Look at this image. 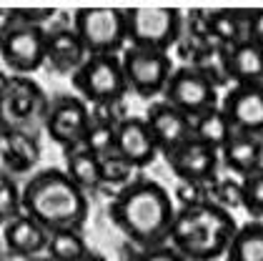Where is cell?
Listing matches in <instances>:
<instances>
[{
  "label": "cell",
  "instance_id": "277c9868",
  "mask_svg": "<svg viewBox=\"0 0 263 261\" xmlns=\"http://www.w3.org/2000/svg\"><path fill=\"white\" fill-rule=\"evenodd\" d=\"M50 100L30 76H3L0 85V126L10 131L35 133L45 123Z\"/></svg>",
  "mask_w": 263,
  "mask_h": 261
},
{
  "label": "cell",
  "instance_id": "e575fe53",
  "mask_svg": "<svg viewBox=\"0 0 263 261\" xmlns=\"http://www.w3.org/2000/svg\"><path fill=\"white\" fill-rule=\"evenodd\" d=\"M81 261H108V259H105L103 254H96V251H90V254H88L85 259H81Z\"/></svg>",
  "mask_w": 263,
  "mask_h": 261
},
{
  "label": "cell",
  "instance_id": "836d02e7",
  "mask_svg": "<svg viewBox=\"0 0 263 261\" xmlns=\"http://www.w3.org/2000/svg\"><path fill=\"white\" fill-rule=\"evenodd\" d=\"M248 40L263 50V8L248 10Z\"/></svg>",
  "mask_w": 263,
  "mask_h": 261
},
{
  "label": "cell",
  "instance_id": "d590c367",
  "mask_svg": "<svg viewBox=\"0 0 263 261\" xmlns=\"http://www.w3.org/2000/svg\"><path fill=\"white\" fill-rule=\"evenodd\" d=\"M0 85H3V78H0Z\"/></svg>",
  "mask_w": 263,
  "mask_h": 261
},
{
  "label": "cell",
  "instance_id": "ba28073f",
  "mask_svg": "<svg viewBox=\"0 0 263 261\" xmlns=\"http://www.w3.org/2000/svg\"><path fill=\"white\" fill-rule=\"evenodd\" d=\"M163 100L188 118H198L218 106V88L193 65L173 68L163 88Z\"/></svg>",
  "mask_w": 263,
  "mask_h": 261
},
{
  "label": "cell",
  "instance_id": "7c38bea8",
  "mask_svg": "<svg viewBox=\"0 0 263 261\" xmlns=\"http://www.w3.org/2000/svg\"><path fill=\"white\" fill-rule=\"evenodd\" d=\"M221 111L226 113L233 133L263 138V83L233 85L223 96Z\"/></svg>",
  "mask_w": 263,
  "mask_h": 261
},
{
  "label": "cell",
  "instance_id": "d6986e66",
  "mask_svg": "<svg viewBox=\"0 0 263 261\" xmlns=\"http://www.w3.org/2000/svg\"><path fill=\"white\" fill-rule=\"evenodd\" d=\"M226 78L233 85H256L263 83V50L251 40H241L233 48H226Z\"/></svg>",
  "mask_w": 263,
  "mask_h": 261
},
{
  "label": "cell",
  "instance_id": "d4e9b609",
  "mask_svg": "<svg viewBox=\"0 0 263 261\" xmlns=\"http://www.w3.org/2000/svg\"><path fill=\"white\" fill-rule=\"evenodd\" d=\"M55 15L58 10L53 8H0V38L25 25L48 28V23H53Z\"/></svg>",
  "mask_w": 263,
  "mask_h": 261
},
{
  "label": "cell",
  "instance_id": "2e32d148",
  "mask_svg": "<svg viewBox=\"0 0 263 261\" xmlns=\"http://www.w3.org/2000/svg\"><path fill=\"white\" fill-rule=\"evenodd\" d=\"M116 153L123 156L136 171L148 168L156 156H158V146L151 136L145 120L138 116H125L116 126Z\"/></svg>",
  "mask_w": 263,
  "mask_h": 261
},
{
  "label": "cell",
  "instance_id": "52a82bcc",
  "mask_svg": "<svg viewBox=\"0 0 263 261\" xmlns=\"http://www.w3.org/2000/svg\"><path fill=\"white\" fill-rule=\"evenodd\" d=\"M70 80L88 106L123 103L128 93L121 56H88Z\"/></svg>",
  "mask_w": 263,
  "mask_h": 261
},
{
  "label": "cell",
  "instance_id": "8992f818",
  "mask_svg": "<svg viewBox=\"0 0 263 261\" xmlns=\"http://www.w3.org/2000/svg\"><path fill=\"white\" fill-rule=\"evenodd\" d=\"M70 28L88 56H118L128 45L125 13L118 8H81L73 13Z\"/></svg>",
  "mask_w": 263,
  "mask_h": 261
},
{
  "label": "cell",
  "instance_id": "83f0119b",
  "mask_svg": "<svg viewBox=\"0 0 263 261\" xmlns=\"http://www.w3.org/2000/svg\"><path fill=\"white\" fill-rule=\"evenodd\" d=\"M211 201L226 211L241 208L243 206V188L241 181L233 176H216L211 183Z\"/></svg>",
  "mask_w": 263,
  "mask_h": 261
},
{
  "label": "cell",
  "instance_id": "d6a6232c",
  "mask_svg": "<svg viewBox=\"0 0 263 261\" xmlns=\"http://www.w3.org/2000/svg\"><path fill=\"white\" fill-rule=\"evenodd\" d=\"M125 261H188V259H183L173 246L161 243V246H151V249H136L133 246V251L128 254Z\"/></svg>",
  "mask_w": 263,
  "mask_h": 261
},
{
  "label": "cell",
  "instance_id": "484cf974",
  "mask_svg": "<svg viewBox=\"0 0 263 261\" xmlns=\"http://www.w3.org/2000/svg\"><path fill=\"white\" fill-rule=\"evenodd\" d=\"M90 254L81 231H53L48 239L45 259L48 261H81Z\"/></svg>",
  "mask_w": 263,
  "mask_h": 261
},
{
  "label": "cell",
  "instance_id": "44dd1931",
  "mask_svg": "<svg viewBox=\"0 0 263 261\" xmlns=\"http://www.w3.org/2000/svg\"><path fill=\"white\" fill-rule=\"evenodd\" d=\"M65 156V173L68 179L73 181L83 194H96L101 191V163H98V156H93L85 146H73L68 151H63Z\"/></svg>",
  "mask_w": 263,
  "mask_h": 261
},
{
  "label": "cell",
  "instance_id": "5b68a950",
  "mask_svg": "<svg viewBox=\"0 0 263 261\" xmlns=\"http://www.w3.org/2000/svg\"><path fill=\"white\" fill-rule=\"evenodd\" d=\"M125 13V33L128 45L161 50L178 45L185 30V15L176 8H128Z\"/></svg>",
  "mask_w": 263,
  "mask_h": 261
},
{
  "label": "cell",
  "instance_id": "4dcf8cb0",
  "mask_svg": "<svg viewBox=\"0 0 263 261\" xmlns=\"http://www.w3.org/2000/svg\"><path fill=\"white\" fill-rule=\"evenodd\" d=\"M21 214H23L21 186L13 179H3L0 176V226H5L8 221L18 219Z\"/></svg>",
  "mask_w": 263,
  "mask_h": 261
},
{
  "label": "cell",
  "instance_id": "f1b7e54d",
  "mask_svg": "<svg viewBox=\"0 0 263 261\" xmlns=\"http://www.w3.org/2000/svg\"><path fill=\"white\" fill-rule=\"evenodd\" d=\"M243 188V211L253 221H263V166L258 171L243 176L241 181Z\"/></svg>",
  "mask_w": 263,
  "mask_h": 261
},
{
  "label": "cell",
  "instance_id": "3957f363",
  "mask_svg": "<svg viewBox=\"0 0 263 261\" xmlns=\"http://www.w3.org/2000/svg\"><path fill=\"white\" fill-rule=\"evenodd\" d=\"M238 223L231 211L213 201L176 208L168 231V246H173L188 261H218L233 239Z\"/></svg>",
  "mask_w": 263,
  "mask_h": 261
},
{
  "label": "cell",
  "instance_id": "8fae6325",
  "mask_svg": "<svg viewBox=\"0 0 263 261\" xmlns=\"http://www.w3.org/2000/svg\"><path fill=\"white\" fill-rule=\"evenodd\" d=\"M45 28L25 25L0 38V56L13 76H30L45 65Z\"/></svg>",
  "mask_w": 263,
  "mask_h": 261
},
{
  "label": "cell",
  "instance_id": "4fadbf2b",
  "mask_svg": "<svg viewBox=\"0 0 263 261\" xmlns=\"http://www.w3.org/2000/svg\"><path fill=\"white\" fill-rule=\"evenodd\" d=\"M163 159L181 181H201V183L216 179L221 166L218 151L196 138H188Z\"/></svg>",
  "mask_w": 263,
  "mask_h": 261
},
{
  "label": "cell",
  "instance_id": "e0dca14e",
  "mask_svg": "<svg viewBox=\"0 0 263 261\" xmlns=\"http://www.w3.org/2000/svg\"><path fill=\"white\" fill-rule=\"evenodd\" d=\"M45 65L58 76H73L88 58L81 38L68 25L45 28Z\"/></svg>",
  "mask_w": 263,
  "mask_h": 261
},
{
  "label": "cell",
  "instance_id": "f546056e",
  "mask_svg": "<svg viewBox=\"0 0 263 261\" xmlns=\"http://www.w3.org/2000/svg\"><path fill=\"white\" fill-rule=\"evenodd\" d=\"M83 146L93 153V156H108L116 151V126H105V123H93L90 120V128L83 138Z\"/></svg>",
  "mask_w": 263,
  "mask_h": 261
},
{
  "label": "cell",
  "instance_id": "7a4b0ae2",
  "mask_svg": "<svg viewBox=\"0 0 263 261\" xmlns=\"http://www.w3.org/2000/svg\"><path fill=\"white\" fill-rule=\"evenodd\" d=\"M23 214L38 221L48 234L83 231L88 221V194L68 179L63 168H41L30 173L21 188Z\"/></svg>",
  "mask_w": 263,
  "mask_h": 261
},
{
  "label": "cell",
  "instance_id": "9c48e42d",
  "mask_svg": "<svg viewBox=\"0 0 263 261\" xmlns=\"http://www.w3.org/2000/svg\"><path fill=\"white\" fill-rule=\"evenodd\" d=\"M123 76L128 83V91H133L141 98H153L163 96V88L173 73V60L168 53L161 50H145V48H123Z\"/></svg>",
  "mask_w": 263,
  "mask_h": 261
},
{
  "label": "cell",
  "instance_id": "6da1fadb",
  "mask_svg": "<svg viewBox=\"0 0 263 261\" xmlns=\"http://www.w3.org/2000/svg\"><path fill=\"white\" fill-rule=\"evenodd\" d=\"M108 216L116 223V229L130 241V246L151 249L168 241L176 206L171 194L158 181L136 176L113 194Z\"/></svg>",
  "mask_w": 263,
  "mask_h": 261
},
{
  "label": "cell",
  "instance_id": "7402d4cb",
  "mask_svg": "<svg viewBox=\"0 0 263 261\" xmlns=\"http://www.w3.org/2000/svg\"><path fill=\"white\" fill-rule=\"evenodd\" d=\"M208 36L221 48L248 40V10H208Z\"/></svg>",
  "mask_w": 263,
  "mask_h": 261
},
{
  "label": "cell",
  "instance_id": "cb8c5ba5",
  "mask_svg": "<svg viewBox=\"0 0 263 261\" xmlns=\"http://www.w3.org/2000/svg\"><path fill=\"white\" fill-rule=\"evenodd\" d=\"M233 136V128L226 118V113L221 111V103L216 108H211L208 113H203L198 118H193V131H191V138L201 141L205 146L221 151L226 146V141Z\"/></svg>",
  "mask_w": 263,
  "mask_h": 261
},
{
  "label": "cell",
  "instance_id": "603a6c76",
  "mask_svg": "<svg viewBox=\"0 0 263 261\" xmlns=\"http://www.w3.org/2000/svg\"><path fill=\"white\" fill-rule=\"evenodd\" d=\"M226 261H263V221H246L226 249Z\"/></svg>",
  "mask_w": 263,
  "mask_h": 261
},
{
  "label": "cell",
  "instance_id": "9a60e30c",
  "mask_svg": "<svg viewBox=\"0 0 263 261\" xmlns=\"http://www.w3.org/2000/svg\"><path fill=\"white\" fill-rule=\"evenodd\" d=\"M143 120H145L151 136L158 146V153H163V156H168L173 148L185 143L191 138V131H193V120L183 116L181 111H176L173 106H168L163 98L148 106Z\"/></svg>",
  "mask_w": 263,
  "mask_h": 261
},
{
  "label": "cell",
  "instance_id": "ac0fdd59",
  "mask_svg": "<svg viewBox=\"0 0 263 261\" xmlns=\"http://www.w3.org/2000/svg\"><path fill=\"white\" fill-rule=\"evenodd\" d=\"M48 239H50V234L38 221H33L25 214L3 226V249L18 259H35V256L45 254Z\"/></svg>",
  "mask_w": 263,
  "mask_h": 261
},
{
  "label": "cell",
  "instance_id": "5bb4252c",
  "mask_svg": "<svg viewBox=\"0 0 263 261\" xmlns=\"http://www.w3.org/2000/svg\"><path fill=\"white\" fill-rule=\"evenodd\" d=\"M41 161V141L35 133L10 131L0 126V176L3 179H18L25 173H33V168Z\"/></svg>",
  "mask_w": 263,
  "mask_h": 261
},
{
  "label": "cell",
  "instance_id": "1f68e13d",
  "mask_svg": "<svg viewBox=\"0 0 263 261\" xmlns=\"http://www.w3.org/2000/svg\"><path fill=\"white\" fill-rule=\"evenodd\" d=\"M211 183H213V181H205V183H201V181H181L178 188H176L178 208L211 201Z\"/></svg>",
  "mask_w": 263,
  "mask_h": 261
},
{
  "label": "cell",
  "instance_id": "ffe728a7",
  "mask_svg": "<svg viewBox=\"0 0 263 261\" xmlns=\"http://www.w3.org/2000/svg\"><path fill=\"white\" fill-rule=\"evenodd\" d=\"M218 156L231 173H238L243 179L263 166V138L248 136V133H233L218 151Z\"/></svg>",
  "mask_w": 263,
  "mask_h": 261
},
{
  "label": "cell",
  "instance_id": "4316f807",
  "mask_svg": "<svg viewBox=\"0 0 263 261\" xmlns=\"http://www.w3.org/2000/svg\"><path fill=\"white\" fill-rule=\"evenodd\" d=\"M98 163H101V183L103 186H110V188L118 191L125 183H130V181L136 179V176H133L136 168L123 159V156H118L116 151L108 153V156H103V159H98Z\"/></svg>",
  "mask_w": 263,
  "mask_h": 261
},
{
  "label": "cell",
  "instance_id": "30bf717a",
  "mask_svg": "<svg viewBox=\"0 0 263 261\" xmlns=\"http://www.w3.org/2000/svg\"><path fill=\"white\" fill-rule=\"evenodd\" d=\"M43 128L63 151L81 146L90 128V106L81 96H55L50 98Z\"/></svg>",
  "mask_w": 263,
  "mask_h": 261
}]
</instances>
